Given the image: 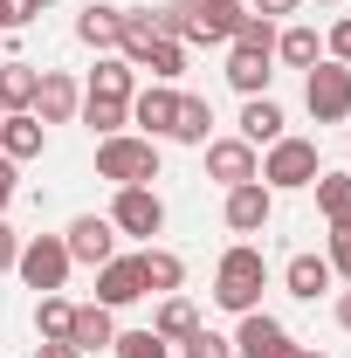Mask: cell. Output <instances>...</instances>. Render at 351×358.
<instances>
[{
    "mask_svg": "<svg viewBox=\"0 0 351 358\" xmlns=\"http://www.w3.org/2000/svg\"><path fill=\"white\" fill-rule=\"evenodd\" d=\"M324 48H331V62H345V69H351V14L331 28V35H324Z\"/></svg>",
    "mask_w": 351,
    "mask_h": 358,
    "instance_id": "obj_35",
    "label": "cell"
},
{
    "mask_svg": "<svg viewBox=\"0 0 351 358\" xmlns=\"http://www.w3.org/2000/svg\"><path fill=\"white\" fill-rule=\"evenodd\" d=\"M152 331H159L166 345H186V338L200 331V310H193L186 296H166V303H159V317H152Z\"/></svg>",
    "mask_w": 351,
    "mask_h": 358,
    "instance_id": "obj_24",
    "label": "cell"
},
{
    "mask_svg": "<svg viewBox=\"0 0 351 358\" xmlns=\"http://www.w3.org/2000/svg\"><path fill=\"white\" fill-rule=\"evenodd\" d=\"M338 324H345V331H351V289H345V296H338Z\"/></svg>",
    "mask_w": 351,
    "mask_h": 358,
    "instance_id": "obj_40",
    "label": "cell"
},
{
    "mask_svg": "<svg viewBox=\"0 0 351 358\" xmlns=\"http://www.w3.org/2000/svg\"><path fill=\"white\" fill-rule=\"evenodd\" d=\"M179 358H234V345H227V338H214V331L200 324V331L186 338V352H179Z\"/></svg>",
    "mask_w": 351,
    "mask_h": 358,
    "instance_id": "obj_32",
    "label": "cell"
},
{
    "mask_svg": "<svg viewBox=\"0 0 351 358\" xmlns=\"http://www.w3.org/2000/svg\"><path fill=\"white\" fill-rule=\"evenodd\" d=\"M117 35H124V7H83V21H76L83 48H117Z\"/></svg>",
    "mask_w": 351,
    "mask_h": 358,
    "instance_id": "obj_22",
    "label": "cell"
},
{
    "mask_svg": "<svg viewBox=\"0 0 351 358\" xmlns=\"http://www.w3.org/2000/svg\"><path fill=\"white\" fill-rule=\"evenodd\" d=\"M42 124H69L76 110H83V90L76 76H62V69H42V83H35V103H28Z\"/></svg>",
    "mask_w": 351,
    "mask_h": 358,
    "instance_id": "obj_12",
    "label": "cell"
},
{
    "mask_svg": "<svg viewBox=\"0 0 351 358\" xmlns=\"http://www.w3.org/2000/svg\"><path fill=\"white\" fill-rule=\"evenodd\" d=\"M296 358H324V352H310V345H296Z\"/></svg>",
    "mask_w": 351,
    "mask_h": 358,
    "instance_id": "obj_41",
    "label": "cell"
},
{
    "mask_svg": "<svg viewBox=\"0 0 351 358\" xmlns=\"http://www.w3.org/2000/svg\"><path fill=\"white\" fill-rule=\"evenodd\" d=\"M324 262H331V275L351 282V227H331V255H324Z\"/></svg>",
    "mask_w": 351,
    "mask_h": 358,
    "instance_id": "obj_34",
    "label": "cell"
},
{
    "mask_svg": "<svg viewBox=\"0 0 351 358\" xmlns=\"http://www.w3.org/2000/svg\"><path fill=\"white\" fill-rule=\"evenodd\" d=\"M207 173H214L220 186H241V179L262 173V159H255L248 138H214V145H207Z\"/></svg>",
    "mask_w": 351,
    "mask_h": 358,
    "instance_id": "obj_14",
    "label": "cell"
},
{
    "mask_svg": "<svg viewBox=\"0 0 351 358\" xmlns=\"http://www.w3.org/2000/svg\"><path fill=\"white\" fill-rule=\"evenodd\" d=\"M14 262H21V234L0 221V268H14Z\"/></svg>",
    "mask_w": 351,
    "mask_h": 358,
    "instance_id": "obj_36",
    "label": "cell"
},
{
    "mask_svg": "<svg viewBox=\"0 0 351 358\" xmlns=\"http://www.w3.org/2000/svg\"><path fill=\"white\" fill-rule=\"evenodd\" d=\"M262 289H268L262 248L234 241V248L220 255V268H214V303H220V310H234V317H248V310H262Z\"/></svg>",
    "mask_w": 351,
    "mask_h": 358,
    "instance_id": "obj_1",
    "label": "cell"
},
{
    "mask_svg": "<svg viewBox=\"0 0 351 358\" xmlns=\"http://www.w3.org/2000/svg\"><path fill=\"white\" fill-rule=\"evenodd\" d=\"M62 248H69V262L103 268L110 255H117V227H110V214H76L69 234H62Z\"/></svg>",
    "mask_w": 351,
    "mask_h": 358,
    "instance_id": "obj_8",
    "label": "cell"
},
{
    "mask_svg": "<svg viewBox=\"0 0 351 358\" xmlns=\"http://www.w3.org/2000/svg\"><path fill=\"white\" fill-rule=\"evenodd\" d=\"M138 69H152V83H173V76H186V42H166V35H159V42L145 48V62H138Z\"/></svg>",
    "mask_w": 351,
    "mask_h": 358,
    "instance_id": "obj_28",
    "label": "cell"
},
{
    "mask_svg": "<svg viewBox=\"0 0 351 358\" xmlns=\"http://www.w3.org/2000/svg\"><path fill=\"white\" fill-rule=\"evenodd\" d=\"M310 186H317V214L331 227H351V173H317Z\"/></svg>",
    "mask_w": 351,
    "mask_h": 358,
    "instance_id": "obj_21",
    "label": "cell"
},
{
    "mask_svg": "<svg viewBox=\"0 0 351 358\" xmlns=\"http://www.w3.org/2000/svg\"><path fill=\"white\" fill-rule=\"evenodd\" d=\"M83 124L103 131V138H117L124 124H131V103H124V96H83Z\"/></svg>",
    "mask_w": 351,
    "mask_h": 358,
    "instance_id": "obj_27",
    "label": "cell"
},
{
    "mask_svg": "<svg viewBox=\"0 0 351 358\" xmlns=\"http://www.w3.org/2000/svg\"><path fill=\"white\" fill-rule=\"evenodd\" d=\"M0 117H7V110H0Z\"/></svg>",
    "mask_w": 351,
    "mask_h": 358,
    "instance_id": "obj_44",
    "label": "cell"
},
{
    "mask_svg": "<svg viewBox=\"0 0 351 358\" xmlns=\"http://www.w3.org/2000/svg\"><path fill=\"white\" fill-rule=\"evenodd\" d=\"M117 358H173L159 331H117Z\"/></svg>",
    "mask_w": 351,
    "mask_h": 358,
    "instance_id": "obj_31",
    "label": "cell"
},
{
    "mask_svg": "<svg viewBox=\"0 0 351 358\" xmlns=\"http://www.w3.org/2000/svg\"><path fill=\"white\" fill-rule=\"evenodd\" d=\"M282 289H289V296H303V303H317V296L331 289V262H324V255H289Z\"/></svg>",
    "mask_w": 351,
    "mask_h": 358,
    "instance_id": "obj_18",
    "label": "cell"
},
{
    "mask_svg": "<svg viewBox=\"0 0 351 358\" xmlns=\"http://www.w3.org/2000/svg\"><path fill=\"white\" fill-rule=\"evenodd\" d=\"M173 117H179V90L173 83H152L131 96V124H145V138H173Z\"/></svg>",
    "mask_w": 351,
    "mask_h": 358,
    "instance_id": "obj_15",
    "label": "cell"
},
{
    "mask_svg": "<svg viewBox=\"0 0 351 358\" xmlns=\"http://www.w3.org/2000/svg\"><path fill=\"white\" fill-rule=\"evenodd\" d=\"M138 296H145L138 255H110V262L96 268V303H103V310H124V303H138Z\"/></svg>",
    "mask_w": 351,
    "mask_h": 358,
    "instance_id": "obj_11",
    "label": "cell"
},
{
    "mask_svg": "<svg viewBox=\"0 0 351 358\" xmlns=\"http://www.w3.org/2000/svg\"><path fill=\"white\" fill-rule=\"evenodd\" d=\"M138 268H145V289H159V296H173L179 282H186V262H179L173 248H145Z\"/></svg>",
    "mask_w": 351,
    "mask_h": 358,
    "instance_id": "obj_23",
    "label": "cell"
},
{
    "mask_svg": "<svg viewBox=\"0 0 351 358\" xmlns=\"http://www.w3.org/2000/svg\"><path fill=\"white\" fill-rule=\"evenodd\" d=\"M35 7H55V0H35Z\"/></svg>",
    "mask_w": 351,
    "mask_h": 358,
    "instance_id": "obj_42",
    "label": "cell"
},
{
    "mask_svg": "<svg viewBox=\"0 0 351 358\" xmlns=\"http://www.w3.org/2000/svg\"><path fill=\"white\" fill-rule=\"evenodd\" d=\"M42 145H48V124L35 117V110H7L0 117V159H42Z\"/></svg>",
    "mask_w": 351,
    "mask_h": 358,
    "instance_id": "obj_13",
    "label": "cell"
},
{
    "mask_svg": "<svg viewBox=\"0 0 351 358\" xmlns=\"http://www.w3.org/2000/svg\"><path fill=\"white\" fill-rule=\"evenodd\" d=\"M275 62V21H262V14H248V28L234 35V48H227V83L241 90V96H268V69Z\"/></svg>",
    "mask_w": 351,
    "mask_h": 358,
    "instance_id": "obj_2",
    "label": "cell"
},
{
    "mask_svg": "<svg viewBox=\"0 0 351 358\" xmlns=\"http://www.w3.org/2000/svg\"><path fill=\"white\" fill-rule=\"evenodd\" d=\"M317 7H331V0H317Z\"/></svg>",
    "mask_w": 351,
    "mask_h": 358,
    "instance_id": "obj_43",
    "label": "cell"
},
{
    "mask_svg": "<svg viewBox=\"0 0 351 358\" xmlns=\"http://www.w3.org/2000/svg\"><path fill=\"white\" fill-rule=\"evenodd\" d=\"M35 358H83V352H76V345L62 338V345H42V352H35Z\"/></svg>",
    "mask_w": 351,
    "mask_h": 358,
    "instance_id": "obj_39",
    "label": "cell"
},
{
    "mask_svg": "<svg viewBox=\"0 0 351 358\" xmlns=\"http://www.w3.org/2000/svg\"><path fill=\"white\" fill-rule=\"evenodd\" d=\"M110 227H117V234H138V241H152V234L166 227V200H159L152 186H117V200H110Z\"/></svg>",
    "mask_w": 351,
    "mask_h": 358,
    "instance_id": "obj_7",
    "label": "cell"
},
{
    "mask_svg": "<svg viewBox=\"0 0 351 358\" xmlns=\"http://www.w3.org/2000/svg\"><path fill=\"white\" fill-rule=\"evenodd\" d=\"M303 103H310V117L317 124H345L351 117V69L345 62H310V76H303Z\"/></svg>",
    "mask_w": 351,
    "mask_h": 358,
    "instance_id": "obj_5",
    "label": "cell"
},
{
    "mask_svg": "<svg viewBox=\"0 0 351 358\" xmlns=\"http://www.w3.org/2000/svg\"><path fill=\"white\" fill-rule=\"evenodd\" d=\"M69 345L76 352H103V345H117V324H110V310L103 303H76V317H69Z\"/></svg>",
    "mask_w": 351,
    "mask_h": 358,
    "instance_id": "obj_17",
    "label": "cell"
},
{
    "mask_svg": "<svg viewBox=\"0 0 351 358\" xmlns=\"http://www.w3.org/2000/svg\"><path fill=\"white\" fill-rule=\"evenodd\" d=\"M241 138H248V145H275V138H282V103H275V96H248V103H241Z\"/></svg>",
    "mask_w": 351,
    "mask_h": 358,
    "instance_id": "obj_20",
    "label": "cell"
},
{
    "mask_svg": "<svg viewBox=\"0 0 351 358\" xmlns=\"http://www.w3.org/2000/svg\"><path fill=\"white\" fill-rule=\"evenodd\" d=\"M21 282H28V289H42V296H55V289H62V282H69V248H62V234H28V241H21Z\"/></svg>",
    "mask_w": 351,
    "mask_h": 358,
    "instance_id": "obj_6",
    "label": "cell"
},
{
    "mask_svg": "<svg viewBox=\"0 0 351 358\" xmlns=\"http://www.w3.org/2000/svg\"><path fill=\"white\" fill-rule=\"evenodd\" d=\"M248 14H262V21H275V14H296V0H255Z\"/></svg>",
    "mask_w": 351,
    "mask_h": 358,
    "instance_id": "obj_38",
    "label": "cell"
},
{
    "mask_svg": "<svg viewBox=\"0 0 351 358\" xmlns=\"http://www.w3.org/2000/svg\"><path fill=\"white\" fill-rule=\"evenodd\" d=\"M69 317H76V303H62V296H42V303H35V331H42V345H62V338H69Z\"/></svg>",
    "mask_w": 351,
    "mask_h": 358,
    "instance_id": "obj_30",
    "label": "cell"
},
{
    "mask_svg": "<svg viewBox=\"0 0 351 358\" xmlns=\"http://www.w3.org/2000/svg\"><path fill=\"white\" fill-rule=\"evenodd\" d=\"M234 352H241V358H296V338H289L268 310H248L241 331H234Z\"/></svg>",
    "mask_w": 351,
    "mask_h": 358,
    "instance_id": "obj_9",
    "label": "cell"
},
{
    "mask_svg": "<svg viewBox=\"0 0 351 358\" xmlns=\"http://www.w3.org/2000/svg\"><path fill=\"white\" fill-rule=\"evenodd\" d=\"M96 179H110V186H152L159 179V145L152 138H131V131L103 138L96 145Z\"/></svg>",
    "mask_w": 351,
    "mask_h": 358,
    "instance_id": "obj_3",
    "label": "cell"
},
{
    "mask_svg": "<svg viewBox=\"0 0 351 358\" xmlns=\"http://www.w3.org/2000/svg\"><path fill=\"white\" fill-rule=\"evenodd\" d=\"M83 96H124V103H131V96H138V69L124 62V55H103V62L89 69V90H83Z\"/></svg>",
    "mask_w": 351,
    "mask_h": 358,
    "instance_id": "obj_19",
    "label": "cell"
},
{
    "mask_svg": "<svg viewBox=\"0 0 351 358\" xmlns=\"http://www.w3.org/2000/svg\"><path fill=\"white\" fill-rule=\"evenodd\" d=\"M35 83H42V69L0 62V110H28V103H35Z\"/></svg>",
    "mask_w": 351,
    "mask_h": 358,
    "instance_id": "obj_25",
    "label": "cell"
},
{
    "mask_svg": "<svg viewBox=\"0 0 351 358\" xmlns=\"http://www.w3.org/2000/svg\"><path fill=\"white\" fill-rule=\"evenodd\" d=\"M220 214H227L234 234H262L268 214H275V193H268L262 179H241V186H227V207H220Z\"/></svg>",
    "mask_w": 351,
    "mask_h": 358,
    "instance_id": "obj_10",
    "label": "cell"
},
{
    "mask_svg": "<svg viewBox=\"0 0 351 358\" xmlns=\"http://www.w3.org/2000/svg\"><path fill=\"white\" fill-rule=\"evenodd\" d=\"M275 55L289 69H310V62H324V42H317V28H289V35H275Z\"/></svg>",
    "mask_w": 351,
    "mask_h": 358,
    "instance_id": "obj_29",
    "label": "cell"
},
{
    "mask_svg": "<svg viewBox=\"0 0 351 358\" xmlns=\"http://www.w3.org/2000/svg\"><path fill=\"white\" fill-rule=\"evenodd\" d=\"M241 28H248V7L241 0H207L193 14V42H234Z\"/></svg>",
    "mask_w": 351,
    "mask_h": 358,
    "instance_id": "obj_16",
    "label": "cell"
},
{
    "mask_svg": "<svg viewBox=\"0 0 351 358\" xmlns=\"http://www.w3.org/2000/svg\"><path fill=\"white\" fill-rule=\"evenodd\" d=\"M7 200H14V159H0V221H7Z\"/></svg>",
    "mask_w": 351,
    "mask_h": 358,
    "instance_id": "obj_37",
    "label": "cell"
},
{
    "mask_svg": "<svg viewBox=\"0 0 351 358\" xmlns=\"http://www.w3.org/2000/svg\"><path fill=\"white\" fill-rule=\"evenodd\" d=\"M324 173V166H317V145H310V138H275V145H268V159H262V186L268 193H296V186H310V179Z\"/></svg>",
    "mask_w": 351,
    "mask_h": 358,
    "instance_id": "obj_4",
    "label": "cell"
},
{
    "mask_svg": "<svg viewBox=\"0 0 351 358\" xmlns=\"http://www.w3.org/2000/svg\"><path fill=\"white\" fill-rule=\"evenodd\" d=\"M35 14H42L35 0H0V35H14V28H28Z\"/></svg>",
    "mask_w": 351,
    "mask_h": 358,
    "instance_id": "obj_33",
    "label": "cell"
},
{
    "mask_svg": "<svg viewBox=\"0 0 351 358\" xmlns=\"http://www.w3.org/2000/svg\"><path fill=\"white\" fill-rule=\"evenodd\" d=\"M207 131H214V103H207V96H179L173 138H179V145H207Z\"/></svg>",
    "mask_w": 351,
    "mask_h": 358,
    "instance_id": "obj_26",
    "label": "cell"
}]
</instances>
